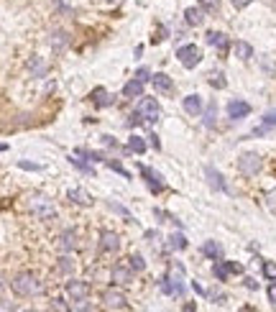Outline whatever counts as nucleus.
Returning a JSON list of instances; mask_svg holds the SVG:
<instances>
[{
    "instance_id": "1",
    "label": "nucleus",
    "mask_w": 276,
    "mask_h": 312,
    "mask_svg": "<svg viewBox=\"0 0 276 312\" xmlns=\"http://www.w3.org/2000/svg\"><path fill=\"white\" fill-rule=\"evenodd\" d=\"M11 289L18 297H36V294L44 292V284H41V279H38L36 274H31V271H21V274H16L11 279Z\"/></svg>"
},
{
    "instance_id": "2",
    "label": "nucleus",
    "mask_w": 276,
    "mask_h": 312,
    "mask_svg": "<svg viewBox=\"0 0 276 312\" xmlns=\"http://www.w3.org/2000/svg\"><path fill=\"white\" fill-rule=\"evenodd\" d=\"M26 207H28V213L36 218V220H54L57 218V205L46 197V194H31L28 197V202H26Z\"/></svg>"
},
{
    "instance_id": "3",
    "label": "nucleus",
    "mask_w": 276,
    "mask_h": 312,
    "mask_svg": "<svg viewBox=\"0 0 276 312\" xmlns=\"http://www.w3.org/2000/svg\"><path fill=\"white\" fill-rule=\"evenodd\" d=\"M67 297L80 307V309H90L85 302H87V297H90V284L87 282H80V279H72V282H67Z\"/></svg>"
},
{
    "instance_id": "4",
    "label": "nucleus",
    "mask_w": 276,
    "mask_h": 312,
    "mask_svg": "<svg viewBox=\"0 0 276 312\" xmlns=\"http://www.w3.org/2000/svg\"><path fill=\"white\" fill-rule=\"evenodd\" d=\"M136 115L143 118V121H148V123H156L161 118V108H159V102H156L153 97H143L141 95V100L136 105Z\"/></svg>"
},
{
    "instance_id": "5",
    "label": "nucleus",
    "mask_w": 276,
    "mask_h": 312,
    "mask_svg": "<svg viewBox=\"0 0 276 312\" xmlns=\"http://www.w3.org/2000/svg\"><path fill=\"white\" fill-rule=\"evenodd\" d=\"M177 59L182 62V67L194 69L197 64H200V59H202V51H200V46H197V44H184V46L177 49Z\"/></svg>"
},
{
    "instance_id": "6",
    "label": "nucleus",
    "mask_w": 276,
    "mask_h": 312,
    "mask_svg": "<svg viewBox=\"0 0 276 312\" xmlns=\"http://www.w3.org/2000/svg\"><path fill=\"white\" fill-rule=\"evenodd\" d=\"M102 307L105 309H128V299L118 287H107L102 292Z\"/></svg>"
},
{
    "instance_id": "7",
    "label": "nucleus",
    "mask_w": 276,
    "mask_h": 312,
    "mask_svg": "<svg viewBox=\"0 0 276 312\" xmlns=\"http://www.w3.org/2000/svg\"><path fill=\"white\" fill-rule=\"evenodd\" d=\"M238 169H241V174H246V177H256V174L261 172V156L253 153V151L243 153L241 159H238Z\"/></svg>"
},
{
    "instance_id": "8",
    "label": "nucleus",
    "mask_w": 276,
    "mask_h": 312,
    "mask_svg": "<svg viewBox=\"0 0 276 312\" xmlns=\"http://www.w3.org/2000/svg\"><path fill=\"white\" fill-rule=\"evenodd\" d=\"M241 271H243V266H241V264H233V261H217V264L212 266V274H215V279H220V282H228L230 274H241Z\"/></svg>"
},
{
    "instance_id": "9",
    "label": "nucleus",
    "mask_w": 276,
    "mask_h": 312,
    "mask_svg": "<svg viewBox=\"0 0 276 312\" xmlns=\"http://www.w3.org/2000/svg\"><path fill=\"white\" fill-rule=\"evenodd\" d=\"M159 287H161L164 294H179V297L184 294V282H182V277H177V274H167V277H161Z\"/></svg>"
},
{
    "instance_id": "10",
    "label": "nucleus",
    "mask_w": 276,
    "mask_h": 312,
    "mask_svg": "<svg viewBox=\"0 0 276 312\" xmlns=\"http://www.w3.org/2000/svg\"><path fill=\"white\" fill-rule=\"evenodd\" d=\"M133 274H136V271H133L131 264H115L110 277H113L115 284H131V282H133Z\"/></svg>"
},
{
    "instance_id": "11",
    "label": "nucleus",
    "mask_w": 276,
    "mask_h": 312,
    "mask_svg": "<svg viewBox=\"0 0 276 312\" xmlns=\"http://www.w3.org/2000/svg\"><path fill=\"white\" fill-rule=\"evenodd\" d=\"M77 246H80V241H77V233L74 230H64L62 236L57 238V248L62 253H72V251H77Z\"/></svg>"
},
{
    "instance_id": "12",
    "label": "nucleus",
    "mask_w": 276,
    "mask_h": 312,
    "mask_svg": "<svg viewBox=\"0 0 276 312\" xmlns=\"http://www.w3.org/2000/svg\"><path fill=\"white\" fill-rule=\"evenodd\" d=\"M118 248H121V238H118V233H113V230H102V233H100V251H105V253H115Z\"/></svg>"
},
{
    "instance_id": "13",
    "label": "nucleus",
    "mask_w": 276,
    "mask_h": 312,
    "mask_svg": "<svg viewBox=\"0 0 276 312\" xmlns=\"http://www.w3.org/2000/svg\"><path fill=\"white\" fill-rule=\"evenodd\" d=\"M248 113H251V105L243 102V100H230L228 102V118L230 121H241V118H246Z\"/></svg>"
},
{
    "instance_id": "14",
    "label": "nucleus",
    "mask_w": 276,
    "mask_h": 312,
    "mask_svg": "<svg viewBox=\"0 0 276 312\" xmlns=\"http://www.w3.org/2000/svg\"><path fill=\"white\" fill-rule=\"evenodd\" d=\"M151 82H153V87L159 90L161 95L174 92V82H172V77H169V74H164V72H159V74H151Z\"/></svg>"
},
{
    "instance_id": "15",
    "label": "nucleus",
    "mask_w": 276,
    "mask_h": 312,
    "mask_svg": "<svg viewBox=\"0 0 276 312\" xmlns=\"http://www.w3.org/2000/svg\"><path fill=\"white\" fill-rule=\"evenodd\" d=\"M67 200H69L72 205H82V207H90V205H92V194L77 187V189H69V192H67Z\"/></svg>"
},
{
    "instance_id": "16",
    "label": "nucleus",
    "mask_w": 276,
    "mask_h": 312,
    "mask_svg": "<svg viewBox=\"0 0 276 312\" xmlns=\"http://www.w3.org/2000/svg\"><path fill=\"white\" fill-rule=\"evenodd\" d=\"M49 44H51V49L57 51V54H62L67 46H69V33L67 31H62V28H57V31H51V38H49Z\"/></svg>"
},
{
    "instance_id": "17",
    "label": "nucleus",
    "mask_w": 276,
    "mask_h": 312,
    "mask_svg": "<svg viewBox=\"0 0 276 312\" xmlns=\"http://www.w3.org/2000/svg\"><path fill=\"white\" fill-rule=\"evenodd\" d=\"M205 177H207V182H210L212 189H217V192H228V184H225L223 174H220L215 167H205Z\"/></svg>"
},
{
    "instance_id": "18",
    "label": "nucleus",
    "mask_w": 276,
    "mask_h": 312,
    "mask_svg": "<svg viewBox=\"0 0 276 312\" xmlns=\"http://www.w3.org/2000/svg\"><path fill=\"white\" fill-rule=\"evenodd\" d=\"M207 44H210V46H215L217 51H223V54H225L230 41H228V36H225V33H220V31H207Z\"/></svg>"
},
{
    "instance_id": "19",
    "label": "nucleus",
    "mask_w": 276,
    "mask_h": 312,
    "mask_svg": "<svg viewBox=\"0 0 276 312\" xmlns=\"http://www.w3.org/2000/svg\"><path fill=\"white\" fill-rule=\"evenodd\" d=\"M141 174L146 177V182H148V187H151L153 192H161V189H164L161 174H156V172H153V169H148V167H141Z\"/></svg>"
},
{
    "instance_id": "20",
    "label": "nucleus",
    "mask_w": 276,
    "mask_h": 312,
    "mask_svg": "<svg viewBox=\"0 0 276 312\" xmlns=\"http://www.w3.org/2000/svg\"><path fill=\"white\" fill-rule=\"evenodd\" d=\"M182 105H184V110H187L189 115H200V113H202V97H200V95H187Z\"/></svg>"
},
{
    "instance_id": "21",
    "label": "nucleus",
    "mask_w": 276,
    "mask_h": 312,
    "mask_svg": "<svg viewBox=\"0 0 276 312\" xmlns=\"http://www.w3.org/2000/svg\"><path fill=\"white\" fill-rule=\"evenodd\" d=\"M141 95H143V82H141V80H131V82H126V87H123V97L136 100V97H141Z\"/></svg>"
},
{
    "instance_id": "22",
    "label": "nucleus",
    "mask_w": 276,
    "mask_h": 312,
    "mask_svg": "<svg viewBox=\"0 0 276 312\" xmlns=\"http://www.w3.org/2000/svg\"><path fill=\"white\" fill-rule=\"evenodd\" d=\"M28 69H31V74H36V77H46V62L41 59V57H31L28 59Z\"/></svg>"
},
{
    "instance_id": "23",
    "label": "nucleus",
    "mask_w": 276,
    "mask_h": 312,
    "mask_svg": "<svg viewBox=\"0 0 276 312\" xmlns=\"http://www.w3.org/2000/svg\"><path fill=\"white\" fill-rule=\"evenodd\" d=\"M202 253H205L207 258H212V261H220V258H223V248H220L217 241H207V243L202 246Z\"/></svg>"
},
{
    "instance_id": "24",
    "label": "nucleus",
    "mask_w": 276,
    "mask_h": 312,
    "mask_svg": "<svg viewBox=\"0 0 276 312\" xmlns=\"http://www.w3.org/2000/svg\"><path fill=\"white\" fill-rule=\"evenodd\" d=\"M184 21L189 26H200L202 23V8H187L184 11Z\"/></svg>"
},
{
    "instance_id": "25",
    "label": "nucleus",
    "mask_w": 276,
    "mask_h": 312,
    "mask_svg": "<svg viewBox=\"0 0 276 312\" xmlns=\"http://www.w3.org/2000/svg\"><path fill=\"white\" fill-rule=\"evenodd\" d=\"M126 151H131V153H143V151H146V141H143L141 136H131Z\"/></svg>"
},
{
    "instance_id": "26",
    "label": "nucleus",
    "mask_w": 276,
    "mask_h": 312,
    "mask_svg": "<svg viewBox=\"0 0 276 312\" xmlns=\"http://www.w3.org/2000/svg\"><path fill=\"white\" fill-rule=\"evenodd\" d=\"M92 100H95L100 108H107V105H113V95H107L102 87H97V90L92 92Z\"/></svg>"
},
{
    "instance_id": "27",
    "label": "nucleus",
    "mask_w": 276,
    "mask_h": 312,
    "mask_svg": "<svg viewBox=\"0 0 276 312\" xmlns=\"http://www.w3.org/2000/svg\"><path fill=\"white\" fill-rule=\"evenodd\" d=\"M169 248L172 251H184L187 248V238L182 236V233H174V236H169Z\"/></svg>"
},
{
    "instance_id": "28",
    "label": "nucleus",
    "mask_w": 276,
    "mask_h": 312,
    "mask_svg": "<svg viewBox=\"0 0 276 312\" xmlns=\"http://www.w3.org/2000/svg\"><path fill=\"white\" fill-rule=\"evenodd\" d=\"M251 54H253L251 44H246V41H238V44H235V57H238V59H251Z\"/></svg>"
},
{
    "instance_id": "29",
    "label": "nucleus",
    "mask_w": 276,
    "mask_h": 312,
    "mask_svg": "<svg viewBox=\"0 0 276 312\" xmlns=\"http://www.w3.org/2000/svg\"><path fill=\"white\" fill-rule=\"evenodd\" d=\"M215 113H217V108H215V102H210V105H207V110H205V118H202L207 128H212V126H215Z\"/></svg>"
},
{
    "instance_id": "30",
    "label": "nucleus",
    "mask_w": 276,
    "mask_h": 312,
    "mask_svg": "<svg viewBox=\"0 0 276 312\" xmlns=\"http://www.w3.org/2000/svg\"><path fill=\"white\" fill-rule=\"evenodd\" d=\"M74 156H85L87 162H102V153H95V151H87V148H77Z\"/></svg>"
},
{
    "instance_id": "31",
    "label": "nucleus",
    "mask_w": 276,
    "mask_h": 312,
    "mask_svg": "<svg viewBox=\"0 0 276 312\" xmlns=\"http://www.w3.org/2000/svg\"><path fill=\"white\" fill-rule=\"evenodd\" d=\"M200 8L207 13H217L220 11V0H200Z\"/></svg>"
},
{
    "instance_id": "32",
    "label": "nucleus",
    "mask_w": 276,
    "mask_h": 312,
    "mask_svg": "<svg viewBox=\"0 0 276 312\" xmlns=\"http://www.w3.org/2000/svg\"><path fill=\"white\" fill-rule=\"evenodd\" d=\"M128 261H131L133 271H143V269H146V261H143V256H141V253H133Z\"/></svg>"
},
{
    "instance_id": "33",
    "label": "nucleus",
    "mask_w": 276,
    "mask_h": 312,
    "mask_svg": "<svg viewBox=\"0 0 276 312\" xmlns=\"http://www.w3.org/2000/svg\"><path fill=\"white\" fill-rule=\"evenodd\" d=\"M69 164H72V167H77L80 172H85V174H92V167H90V164H85V162H80V159H77V156H72V159H69Z\"/></svg>"
},
{
    "instance_id": "34",
    "label": "nucleus",
    "mask_w": 276,
    "mask_h": 312,
    "mask_svg": "<svg viewBox=\"0 0 276 312\" xmlns=\"http://www.w3.org/2000/svg\"><path fill=\"white\" fill-rule=\"evenodd\" d=\"M266 207H268L271 213H276V187H273L271 192H266Z\"/></svg>"
},
{
    "instance_id": "35",
    "label": "nucleus",
    "mask_w": 276,
    "mask_h": 312,
    "mask_svg": "<svg viewBox=\"0 0 276 312\" xmlns=\"http://www.w3.org/2000/svg\"><path fill=\"white\" fill-rule=\"evenodd\" d=\"M263 126H276V108L273 110H268V113H263Z\"/></svg>"
},
{
    "instance_id": "36",
    "label": "nucleus",
    "mask_w": 276,
    "mask_h": 312,
    "mask_svg": "<svg viewBox=\"0 0 276 312\" xmlns=\"http://www.w3.org/2000/svg\"><path fill=\"white\" fill-rule=\"evenodd\" d=\"M18 167L26 169V172H41V169H44L41 164H33V162H18Z\"/></svg>"
},
{
    "instance_id": "37",
    "label": "nucleus",
    "mask_w": 276,
    "mask_h": 312,
    "mask_svg": "<svg viewBox=\"0 0 276 312\" xmlns=\"http://www.w3.org/2000/svg\"><path fill=\"white\" fill-rule=\"evenodd\" d=\"M263 274H266L268 279H276V264L266 261V264H263Z\"/></svg>"
},
{
    "instance_id": "38",
    "label": "nucleus",
    "mask_w": 276,
    "mask_h": 312,
    "mask_svg": "<svg viewBox=\"0 0 276 312\" xmlns=\"http://www.w3.org/2000/svg\"><path fill=\"white\" fill-rule=\"evenodd\" d=\"M72 266H74V264H72V258H69V256L59 258V269L64 271V274H69V271H72Z\"/></svg>"
},
{
    "instance_id": "39",
    "label": "nucleus",
    "mask_w": 276,
    "mask_h": 312,
    "mask_svg": "<svg viewBox=\"0 0 276 312\" xmlns=\"http://www.w3.org/2000/svg\"><path fill=\"white\" fill-rule=\"evenodd\" d=\"M136 80H141V82H146V80H151V72H148L146 67H141V69L136 72Z\"/></svg>"
},
{
    "instance_id": "40",
    "label": "nucleus",
    "mask_w": 276,
    "mask_h": 312,
    "mask_svg": "<svg viewBox=\"0 0 276 312\" xmlns=\"http://www.w3.org/2000/svg\"><path fill=\"white\" fill-rule=\"evenodd\" d=\"M210 85H212V87H225L223 74H212V77H210Z\"/></svg>"
},
{
    "instance_id": "41",
    "label": "nucleus",
    "mask_w": 276,
    "mask_h": 312,
    "mask_svg": "<svg viewBox=\"0 0 276 312\" xmlns=\"http://www.w3.org/2000/svg\"><path fill=\"white\" fill-rule=\"evenodd\" d=\"M100 141H102L107 148H118V141H115L113 136H107V133H105V136H100Z\"/></svg>"
},
{
    "instance_id": "42",
    "label": "nucleus",
    "mask_w": 276,
    "mask_h": 312,
    "mask_svg": "<svg viewBox=\"0 0 276 312\" xmlns=\"http://www.w3.org/2000/svg\"><path fill=\"white\" fill-rule=\"evenodd\" d=\"M266 294H268V302L276 307V284H268V289H266Z\"/></svg>"
},
{
    "instance_id": "43",
    "label": "nucleus",
    "mask_w": 276,
    "mask_h": 312,
    "mask_svg": "<svg viewBox=\"0 0 276 312\" xmlns=\"http://www.w3.org/2000/svg\"><path fill=\"white\" fill-rule=\"evenodd\" d=\"M164 38H167V28H164V26H159V31H156V36H153V44L164 41Z\"/></svg>"
},
{
    "instance_id": "44",
    "label": "nucleus",
    "mask_w": 276,
    "mask_h": 312,
    "mask_svg": "<svg viewBox=\"0 0 276 312\" xmlns=\"http://www.w3.org/2000/svg\"><path fill=\"white\" fill-rule=\"evenodd\" d=\"M110 169H115V172H118V174H123V177H126V179H128V177H131V174H128V172H126V169H123V167H121V164H118V162H110Z\"/></svg>"
},
{
    "instance_id": "45",
    "label": "nucleus",
    "mask_w": 276,
    "mask_h": 312,
    "mask_svg": "<svg viewBox=\"0 0 276 312\" xmlns=\"http://www.w3.org/2000/svg\"><path fill=\"white\" fill-rule=\"evenodd\" d=\"M110 207H113V210H115V213H121V215H123V218H128V220H131V213H128V210H126V207H123V205H113V202H110Z\"/></svg>"
},
{
    "instance_id": "46",
    "label": "nucleus",
    "mask_w": 276,
    "mask_h": 312,
    "mask_svg": "<svg viewBox=\"0 0 276 312\" xmlns=\"http://www.w3.org/2000/svg\"><path fill=\"white\" fill-rule=\"evenodd\" d=\"M230 3H233L235 8H238V11H241V8H246V6H251V3H253V0H230Z\"/></svg>"
},
{
    "instance_id": "47",
    "label": "nucleus",
    "mask_w": 276,
    "mask_h": 312,
    "mask_svg": "<svg viewBox=\"0 0 276 312\" xmlns=\"http://www.w3.org/2000/svg\"><path fill=\"white\" fill-rule=\"evenodd\" d=\"M148 138H151V146H153V148H161V141H159V136H153V133H151Z\"/></svg>"
},
{
    "instance_id": "48",
    "label": "nucleus",
    "mask_w": 276,
    "mask_h": 312,
    "mask_svg": "<svg viewBox=\"0 0 276 312\" xmlns=\"http://www.w3.org/2000/svg\"><path fill=\"white\" fill-rule=\"evenodd\" d=\"M0 151H8V146H6V143H0Z\"/></svg>"
},
{
    "instance_id": "49",
    "label": "nucleus",
    "mask_w": 276,
    "mask_h": 312,
    "mask_svg": "<svg viewBox=\"0 0 276 312\" xmlns=\"http://www.w3.org/2000/svg\"><path fill=\"white\" fill-rule=\"evenodd\" d=\"M105 3H121V0H105Z\"/></svg>"
},
{
    "instance_id": "50",
    "label": "nucleus",
    "mask_w": 276,
    "mask_h": 312,
    "mask_svg": "<svg viewBox=\"0 0 276 312\" xmlns=\"http://www.w3.org/2000/svg\"><path fill=\"white\" fill-rule=\"evenodd\" d=\"M0 289H3V282H0Z\"/></svg>"
}]
</instances>
